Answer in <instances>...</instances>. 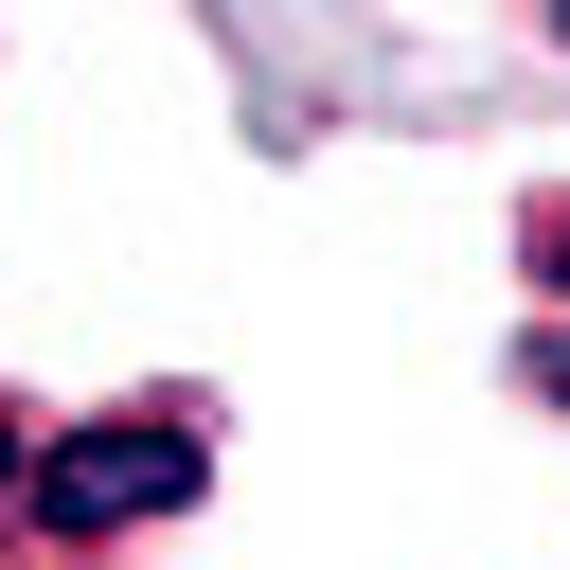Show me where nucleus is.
<instances>
[{
  "instance_id": "nucleus-1",
  "label": "nucleus",
  "mask_w": 570,
  "mask_h": 570,
  "mask_svg": "<svg viewBox=\"0 0 570 570\" xmlns=\"http://www.w3.org/2000/svg\"><path fill=\"white\" fill-rule=\"evenodd\" d=\"M196 410H89V428H53L36 445V481H18V517L53 534V552H107V534H142V517H178L196 499Z\"/></svg>"
},
{
  "instance_id": "nucleus-2",
  "label": "nucleus",
  "mask_w": 570,
  "mask_h": 570,
  "mask_svg": "<svg viewBox=\"0 0 570 570\" xmlns=\"http://www.w3.org/2000/svg\"><path fill=\"white\" fill-rule=\"evenodd\" d=\"M517 374H534V392L570 410V321H534V356H517Z\"/></svg>"
},
{
  "instance_id": "nucleus-3",
  "label": "nucleus",
  "mask_w": 570,
  "mask_h": 570,
  "mask_svg": "<svg viewBox=\"0 0 570 570\" xmlns=\"http://www.w3.org/2000/svg\"><path fill=\"white\" fill-rule=\"evenodd\" d=\"M534 267H552V285H570V196H552V214H534Z\"/></svg>"
},
{
  "instance_id": "nucleus-4",
  "label": "nucleus",
  "mask_w": 570,
  "mask_h": 570,
  "mask_svg": "<svg viewBox=\"0 0 570 570\" xmlns=\"http://www.w3.org/2000/svg\"><path fill=\"white\" fill-rule=\"evenodd\" d=\"M18 481H36V445H18V410H0V499H18Z\"/></svg>"
},
{
  "instance_id": "nucleus-5",
  "label": "nucleus",
  "mask_w": 570,
  "mask_h": 570,
  "mask_svg": "<svg viewBox=\"0 0 570 570\" xmlns=\"http://www.w3.org/2000/svg\"><path fill=\"white\" fill-rule=\"evenodd\" d=\"M534 18H552V36H570V0H534Z\"/></svg>"
}]
</instances>
